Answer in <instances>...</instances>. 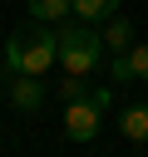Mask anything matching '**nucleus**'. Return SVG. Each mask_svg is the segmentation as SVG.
Listing matches in <instances>:
<instances>
[{
  "label": "nucleus",
  "mask_w": 148,
  "mask_h": 157,
  "mask_svg": "<svg viewBox=\"0 0 148 157\" xmlns=\"http://www.w3.org/2000/svg\"><path fill=\"white\" fill-rule=\"evenodd\" d=\"M69 10H74V0H30V20H44V25L69 20Z\"/></svg>",
  "instance_id": "obj_8"
},
{
  "label": "nucleus",
  "mask_w": 148,
  "mask_h": 157,
  "mask_svg": "<svg viewBox=\"0 0 148 157\" xmlns=\"http://www.w3.org/2000/svg\"><path fill=\"white\" fill-rule=\"evenodd\" d=\"M74 20H84V25H104L109 15H118V0H74V10H69Z\"/></svg>",
  "instance_id": "obj_7"
},
{
  "label": "nucleus",
  "mask_w": 148,
  "mask_h": 157,
  "mask_svg": "<svg viewBox=\"0 0 148 157\" xmlns=\"http://www.w3.org/2000/svg\"><path fill=\"white\" fill-rule=\"evenodd\" d=\"M5 74H35V78H44L54 64H59V29L54 25H44V20H30V25H20L10 39H5Z\"/></svg>",
  "instance_id": "obj_1"
},
{
  "label": "nucleus",
  "mask_w": 148,
  "mask_h": 157,
  "mask_svg": "<svg viewBox=\"0 0 148 157\" xmlns=\"http://www.w3.org/2000/svg\"><path fill=\"white\" fill-rule=\"evenodd\" d=\"M118 128H123V137H128V142H148V103H133V108H123Z\"/></svg>",
  "instance_id": "obj_6"
},
{
  "label": "nucleus",
  "mask_w": 148,
  "mask_h": 157,
  "mask_svg": "<svg viewBox=\"0 0 148 157\" xmlns=\"http://www.w3.org/2000/svg\"><path fill=\"white\" fill-rule=\"evenodd\" d=\"M5 78H10L5 88H10V108H15V113H35V108L44 103V83H39L35 74H5Z\"/></svg>",
  "instance_id": "obj_4"
},
{
  "label": "nucleus",
  "mask_w": 148,
  "mask_h": 157,
  "mask_svg": "<svg viewBox=\"0 0 148 157\" xmlns=\"http://www.w3.org/2000/svg\"><path fill=\"white\" fill-rule=\"evenodd\" d=\"M109 78H113V83H133V69H128V54H113V64H109Z\"/></svg>",
  "instance_id": "obj_11"
},
{
  "label": "nucleus",
  "mask_w": 148,
  "mask_h": 157,
  "mask_svg": "<svg viewBox=\"0 0 148 157\" xmlns=\"http://www.w3.org/2000/svg\"><path fill=\"white\" fill-rule=\"evenodd\" d=\"M128 69H133V78H138V83H148V44H138V39H133V49H128Z\"/></svg>",
  "instance_id": "obj_9"
},
{
  "label": "nucleus",
  "mask_w": 148,
  "mask_h": 157,
  "mask_svg": "<svg viewBox=\"0 0 148 157\" xmlns=\"http://www.w3.org/2000/svg\"><path fill=\"white\" fill-rule=\"evenodd\" d=\"M104 49H109V54H128V49H133V20L109 15V20H104Z\"/></svg>",
  "instance_id": "obj_5"
},
{
  "label": "nucleus",
  "mask_w": 148,
  "mask_h": 157,
  "mask_svg": "<svg viewBox=\"0 0 148 157\" xmlns=\"http://www.w3.org/2000/svg\"><path fill=\"white\" fill-rule=\"evenodd\" d=\"M59 93H64V103H69V98H84V93H89V83H84V78H74V74H64Z\"/></svg>",
  "instance_id": "obj_12"
},
{
  "label": "nucleus",
  "mask_w": 148,
  "mask_h": 157,
  "mask_svg": "<svg viewBox=\"0 0 148 157\" xmlns=\"http://www.w3.org/2000/svg\"><path fill=\"white\" fill-rule=\"evenodd\" d=\"M84 98H89L94 108H104V113L113 108V88H109V83H89V93H84Z\"/></svg>",
  "instance_id": "obj_10"
},
{
  "label": "nucleus",
  "mask_w": 148,
  "mask_h": 157,
  "mask_svg": "<svg viewBox=\"0 0 148 157\" xmlns=\"http://www.w3.org/2000/svg\"><path fill=\"white\" fill-rule=\"evenodd\" d=\"M104 128V108H94L89 98H69L64 103V137L69 142H94Z\"/></svg>",
  "instance_id": "obj_3"
},
{
  "label": "nucleus",
  "mask_w": 148,
  "mask_h": 157,
  "mask_svg": "<svg viewBox=\"0 0 148 157\" xmlns=\"http://www.w3.org/2000/svg\"><path fill=\"white\" fill-rule=\"evenodd\" d=\"M104 34H94V25L84 20H59V69L74 78H89L104 64Z\"/></svg>",
  "instance_id": "obj_2"
}]
</instances>
